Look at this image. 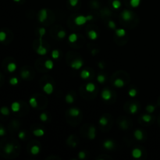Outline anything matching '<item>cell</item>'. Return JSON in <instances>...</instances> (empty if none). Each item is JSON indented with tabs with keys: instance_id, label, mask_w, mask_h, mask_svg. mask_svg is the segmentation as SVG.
<instances>
[{
	"instance_id": "26",
	"label": "cell",
	"mask_w": 160,
	"mask_h": 160,
	"mask_svg": "<svg viewBox=\"0 0 160 160\" xmlns=\"http://www.w3.org/2000/svg\"><path fill=\"white\" fill-rule=\"evenodd\" d=\"M65 101L68 104H73L74 102V98L71 94H67L66 97H65Z\"/></svg>"
},
{
	"instance_id": "7",
	"label": "cell",
	"mask_w": 160,
	"mask_h": 160,
	"mask_svg": "<svg viewBox=\"0 0 160 160\" xmlns=\"http://www.w3.org/2000/svg\"><path fill=\"white\" fill-rule=\"evenodd\" d=\"M114 146H115L114 141L110 139H107L103 142V148L106 150H112L113 149Z\"/></svg>"
},
{
	"instance_id": "51",
	"label": "cell",
	"mask_w": 160,
	"mask_h": 160,
	"mask_svg": "<svg viewBox=\"0 0 160 160\" xmlns=\"http://www.w3.org/2000/svg\"><path fill=\"white\" fill-rule=\"evenodd\" d=\"M77 145V144L76 141H72V144H71V147L72 148H76Z\"/></svg>"
},
{
	"instance_id": "45",
	"label": "cell",
	"mask_w": 160,
	"mask_h": 160,
	"mask_svg": "<svg viewBox=\"0 0 160 160\" xmlns=\"http://www.w3.org/2000/svg\"><path fill=\"white\" fill-rule=\"evenodd\" d=\"M6 38V34L4 31H0V41H4Z\"/></svg>"
},
{
	"instance_id": "8",
	"label": "cell",
	"mask_w": 160,
	"mask_h": 160,
	"mask_svg": "<svg viewBox=\"0 0 160 160\" xmlns=\"http://www.w3.org/2000/svg\"><path fill=\"white\" fill-rule=\"evenodd\" d=\"M88 138L90 140H94L96 137V129L94 126H90L88 129Z\"/></svg>"
},
{
	"instance_id": "39",
	"label": "cell",
	"mask_w": 160,
	"mask_h": 160,
	"mask_svg": "<svg viewBox=\"0 0 160 160\" xmlns=\"http://www.w3.org/2000/svg\"><path fill=\"white\" fill-rule=\"evenodd\" d=\"M97 81L99 84H103L105 81V77L102 74H99L97 76Z\"/></svg>"
},
{
	"instance_id": "40",
	"label": "cell",
	"mask_w": 160,
	"mask_h": 160,
	"mask_svg": "<svg viewBox=\"0 0 160 160\" xmlns=\"http://www.w3.org/2000/svg\"><path fill=\"white\" fill-rule=\"evenodd\" d=\"M39 118H40V120L42 122H46L48 119V115L45 113H41L39 116Z\"/></svg>"
},
{
	"instance_id": "49",
	"label": "cell",
	"mask_w": 160,
	"mask_h": 160,
	"mask_svg": "<svg viewBox=\"0 0 160 160\" xmlns=\"http://www.w3.org/2000/svg\"><path fill=\"white\" fill-rule=\"evenodd\" d=\"M98 66L99 69H101V70L105 69V66H104V64H103L102 62H99V63H98Z\"/></svg>"
},
{
	"instance_id": "47",
	"label": "cell",
	"mask_w": 160,
	"mask_h": 160,
	"mask_svg": "<svg viewBox=\"0 0 160 160\" xmlns=\"http://www.w3.org/2000/svg\"><path fill=\"white\" fill-rule=\"evenodd\" d=\"M18 137L20 138V139H24V137H25V132L24 131H20L19 132L18 134Z\"/></svg>"
},
{
	"instance_id": "25",
	"label": "cell",
	"mask_w": 160,
	"mask_h": 160,
	"mask_svg": "<svg viewBox=\"0 0 160 160\" xmlns=\"http://www.w3.org/2000/svg\"><path fill=\"white\" fill-rule=\"evenodd\" d=\"M17 70V64L15 63H10L7 66V70L10 73H13Z\"/></svg>"
},
{
	"instance_id": "54",
	"label": "cell",
	"mask_w": 160,
	"mask_h": 160,
	"mask_svg": "<svg viewBox=\"0 0 160 160\" xmlns=\"http://www.w3.org/2000/svg\"><path fill=\"white\" fill-rule=\"evenodd\" d=\"M0 80H1V75H0Z\"/></svg>"
},
{
	"instance_id": "13",
	"label": "cell",
	"mask_w": 160,
	"mask_h": 160,
	"mask_svg": "<svg viewBox=\"0 0 160 160\" xmlns=\"http://www.w3.org/2000/svg\"><path fill=\"white\" fill-rule=\"evenodd\" d=\"M95 89H96L95 84H94V83H91V82L88 83V84H86V86H85V90L88 91V92H89V93L94 92V91H95Z\"/></svg>"
},
{
	"instance_id": "4",
	"label": "cell",
	"mask_w": 160,
	"mask_h": 160,
	"mask_svg": "<svg viewBox=\"0 0 160 160\" xmlns=\"http://www.w3.org/2000/svg\"><path fill=\"white\" fill-rule=\"evenodd\" d=\"M101 97L104 101H110L112 98V92L110 89L105 88L101 93Z\"/></svg>"
},
{
	"instance_id": "34",
	"label": "cell",
	"mask_w": 160,
	"mask_h": 160,
	"mask_svg": "<svg viewBox=\"0 0 160 160\" xmlns=\"http://www.w3.org/2000/svg\"><path fill=\"white\" fill-rule=\"evenodd\" d=\"M141 118L145 123H150L152 120V116L150 114H144Z\"/></svg>"
},
{
	"instance_id": "43",
	"label": "cell",
	"mask_w": 160,
	"mask_h": 160,
	"mask_svg": "<svg viewBox=\"0 0 160 160\" xmlns=\"http://www.w3.org/2000/svg\"><path fill=\"white\" fill-rule=\"evenodd\" d=\"M120 126L122 129L123 130H127L128 128V124H127V122L126 120H123L121 121V123H120Z\"/></svg>"
},
{
	"instance_id": "3",
	"label": "cell",
	"mask_w": 160,
	"mask_h": 160,
	"mask_svg": "<svg viewBox=\"0 0 160 160\" xmlns=\"http://www.w3.org/2000/svg\"><path fill=\"white\" fill-rule=\"evenodd\" d=\"M121 17L124 21H130V20H131L132 18H133V14L130 10H123L122 13H121Z\"/></svg>"
},
{
	"instance_id": "24",
	"label": "cell",
	"mask_w": 160,
	"mask_h": 160,
	"mask_svg": "<svg viewBox=\"0 0 160 160\" xmlns=\"http://www.w3.org/2000/svg\"><path fill=\"white\" fill-rule=\"evenodd\" d=\"M78 39V35L76 34V33H72L69 35L68 37V41L70 42V43H74L77 41Z\"/></svg>"
},
{
	"instance_id": "2",
	"label": "cell",
	"mask_w": 160,
	"mask_h": 160,
	"mask_svg": "<svg viewBox=\"0 0 160 160\" xmlns=\"http://www.w3.org/2000/svg\"><path fill=\"white\" fill-rule=\"evenodd\" d=\"M87 21H88L87 17L84 15H79L74 18V24L77 26H83L87 23Z\"/></svg>"
},
{
	"instance_id": "11",
	"label": "cell",
	"mask_w": 160,
	"mask_h": 160,
	"mask_svg": "<svg viewBox=\"0 0 160 160\" xmlns=\"http://www.w3.org/2000/svg\"><path fill=\"white\" fill-rule=\"evenodd\" d=\"M80 113H81V111H80L78 108L73 107L69 110V114H70V116H73V117H77V116H78L80 115Z\"/></svg>"
},
{
	"instance_id": "52",
	"label": "cell",
	"mask_w": 160,
	"mask_h": 160,
	"mask_svg": "<svg viewBox=\"0 0 160 160\" xmlns=\"http://www.w3.org/2000/svg\"><path fill=\"white\" fill-rule=\"evenodd\" d=\"M96 53H97V50H96V49H93V50H91V55H92V56L96 55Z\"/></svg>"
},
{
	"instance_id": "44",
	"label": "cell",
	"mask_w": 160,
	"mask_h": 160,
	"mask_svg": "<svg viewBox=\"0 0 160 160\" xmlns=\"http://www.w3.org/2000/svg\"><path fill=\"white\" fill-rule=\"evenodd\" d=\"M86 158V152L84 151H79L78 153V158L79 159H84Z\"/></svg>"
},
{
	"instance_id": "12",
	"label": "cell",
	"mask_w": 160,
	"mask_h": 160,
	"mask_svg": "<svg viewBox=\"0 0 160 160\" xmlns=\"http://www.w3.org/2000/svg\"><path fill=\"white\" fill-rule=\"evenodd\" d=\"M36 52L39 56H45L48 52V50L45 47L43 46V45H39L38 48L36 50Z\"/></svg>"
},
{
	"instance_id": "1",
	"label": "cell",
	"mask_w": 160,
	"mask_h": 160,
	"mask_svg": "<svg viewBox=\"0 0 160 160\" xmlns=\"http://www.w3.org/2000/svg\"><path fill=\"white\" fill-rule=\"evenodd\" d=\"M83 66H84V62H83V60H80V59L74 60L70 63V67L74 70H76L81 69L83 67Z\"/></svg>"
},
{
	"instance_id": "36",
	"label": "cell",
	"mask_w": 160,
	"mask_h": 160,
	"mask_svg": "<svg viewBox=\"0 0 160 160\" xmlns=\"http://www.w3.org/2000/svg\"><path fill=\"white\" fill-rule=\"evenodd\" d=\"M128 94H129V96L130 97H131V98H134L137 96V91L135 88H131V89H130L129 91H128Z\"/></svg>"
},
{
	"instance_id": "37",
	"label": "cell",
	"mask_w": 160,
	"mask_h": 160,
	"mask_svg": "<svg viewBox=\"0 0 160 160\" xmlns=\"http://www.w3.org/2000/svg\"><path fill=\"white\" fill-rule=\"evenodd\" d=\"M0 113H1L4 116H8L10 114V110L7 107L4 106V107L1 108V110H0Z\"/></svg>"
},
{
	"instance_id": "9",
	"label": "cell",
	"mask_w": 160,
	"mask_h": 160,
	"mask_svg": "<svg viewBox=\"0 0 160 160\" xmlns=\"http://www.w3.org/2000/svg\"><path fill=\"white\" fill-rule=\"evenodd\" d=\"M131 155L134 158H140L142 156V151L140 148H135L131 151Z\"/></svg>"
},
{
	"instance_id": "42",
	"label": "cell",
	"mask_w": 160,
	"mask_h": 160,
	"mask_svg": "<svg viewBox=\"0 0 160 160\" xmlns=\"http://www.w3.org/2000/svg\"><path fill=\"white\" fill-rule=\"evenodd\" d=\"M108 26L110 29H112V30H116V23L114 22L113 20H110V21H109Z\"/></svg>"
},
{
	"instance_id": "50",
	"label": "cell",
	"mask_w": 160,
	"mask_h": 160,
	"mask_svg": "<svg viewBox=\"0 0 160 160\" xmlns=\"http://www.w3.org/2000/svg\"><path fill=\"white\" fill-rule=\"evenodd\" d=\"M86 17H87V20H88V21H90V20H93V16L92 15H87Z\"/></svg>"
},
{
	"instance_id": "29",
	"label": "cell",
	"mask_w": 160,
	"mask_h": 160,
	"mask_svg": "<svg viewBox=\"0 0 160 160\" xmlns=\"http://www.w3.org/2000/svg\"><path fill=\"white\" fill-rule=\"evenodd\" d=\"M29 104H30V105L32 108H36V107H37L38 106V101H37V99H36V98L32 97V98H31L30 99H29Z\"/></svg>"
},
{
	"instance_id": "31",
	"label": "cell",
	"mask_w": 160,
	"mask_h": 160,
	"mask_svg": "<svg viewBox=\"0 0 160 160\" xmlns=\"http://www.w3.org/2000/svg\"><path fill=\"white\" fill-rule=\"evenodd\" d=\"M98 123H99V124L101 126H102V127H105L108 124V123H109V120L106 117H105V116H101V117L98 120Z\"/></svg>"
},
{
	"instance_id": "28",
	"label": "cell",
	"mask_w": 160,
	"mask_h": 160,
	"mask_svg": "<svg viewBox=\"0 0 160 160\" xmlns=\"http://www.w3.org/2000/svg\"><path fill=\"white\" fill-rule=\"evenodd\" d=\"M129 110H130V113L131 114H135L137 113L138 111V106L137 104H132L130 106L129 108Z\"/></svg>"
},
{
	"instance_id": "6",
	"label": "cell",
	"mask_w": 160,
	"mask_h": 160,
	"mask_svg": "<svg viewBox=\"0 0 160 160\" xmlns=\"http://www.w3.org/2000/svg\"><path fill=\"white\" fill-rule=\"evenodd\" d=\"M43 91H44L46 94H52L54 91V87L52 84L49 82H47L44 86H43Z\"/></svg>"
},
{
	"instance_id": "19",
	"label": "cell",
	"mask_w": 160,
	"mask_h": 160,
	"mask_svg": "<svg viewBox=\"0 0 160 160\" xmlns=\"http://www.w3.org/2000/svg\"><path fill=\"white\" fill-rule=\"evenodd\" d=\"M40 151H41V148H40V147L38 146V145H37V144L33 145V146L31 148V153L33 155H38L40 153Z\"/></svg>"
},
{
	"instance_id": "23",
	"label": "cell",
	"mask_w": 160,
	"mask_h": 160,
	"mask_svg": "<svg viewBox=\"0 0 160 160\" xmlns=\"http://www.w3.org/2000/svg\"><path fill=\"white\" fill-rule=\"evenodd\" d=\"M44 65H45V67L47 70H52L54 68V63H53V61L50 60H47L45 62V64Z\"/></svg>"
},
{
	"instance_id": "18",
	"label": "cell",
	"mask_w": 160,
	"mask_h": 160,
	"mask_svg": "<svg viewBox=\"0 0 160 160\" xmlns=\"http://www.w3.org/2000/svg\"><path fill=\"white\" fill-rule=\"evenodd\" d=\"M88 36L89 39H91L92 41H94V40H96L98 38V34L94 30H91V31H89L88 32Z\"/></svg>"
},
{
	"instance_id": "10",
	"label": "cell",
	"mask_w": 160,
	"mask_h": 160,
	"mask_svg": "<svg viewBox=\"0 0 160 160\" xmlns=\"http://www.w3.org/2000/svg\"><path fill=\"white\" fill-rule=\"evenodd\" d=\"M134 137L137 141H142L143 138H144V134H143L142 130H141L139 129L135 130L134 132Z\"/></svg>"
},
{
	"instance_id": "32",
	"label": "cell",
	"mask_w": 160,
	"mask_h": 160,
	"mask_svg": "<svg viewBox=\"0 0 160 160\" xmlns=\"http://www.w3.org/2000/svg\"><path fill=\"white\" fill-rule=\"evenodd\" d=\"M141 0H130V4L133 8H137L140 6Z\"/></svg>"
},
{
	"instance_id": "17",
	"label": "cell",
	"mask_w": 160,
	"mask_h": 160,
	"mask_svg": "<svg viewBox=\"0 0 160 160\" xmlns=\"http://www.w3.org/2000/svg\"><path fill=\"white\" fill-rule=\"evenodd\" d=\"M33 134L34 136L37 137H41L45 135V130L43 129L38 128V129H35L33 130Z\"/></svg>"
},
{
	"instance_id": "21",
	"label": "cell",
	"mask_w": 160,
	"mask_h": 160,
	"mask_svg": "<svg viewBox=\"0 0 160 160\" xmlns=\"http://www.w3.org/2000/svg\"><path fill=\"white\" fill-rule=\"evenodd\" d=\"M126 34H127V32H126V31L124 30V29H123V28L116 29V34L119 38L124 37V36L126 35Z\"/></svg>"
},
{
	"instance_id": "38",
	"label": "cell",
	"mask_w": 160,
	"mask_h": 160,
	"mask_svg": "<svg viewBox=\"0 0 160 160\" xmlns=\"http://www.w3.org/2000/svg\"><path fill=\"white\" fill-rule=\"evenodd\" d=\"M66 36H67V33L63 30H61L57 33V37L60 39H63L64 38H66Z\"/></svg>"
},
{
	"instance_id": "15",
	"label": "cell",
	"mask_w": 160,
	"mask_h": 160,
	"mask_svg": "<svg viewBox=\"0 0 160 160\" xmlns=\"http://www.w3.org/2000/svg\"><path fill=\"white\" fill-rule=\"evenodd\" d=\"M14 148H15V147H14V145L13 144L8 143V144H6V146L4 147V151L6 154H11L14 151Z\"/></svg>"
},
{
	"instance_id": "14",
	"label": "cell",
	"mask_w": 160,
	"mask_h": 160,
	"mask_svg": "<svg viewBox=\"0 0 160 160\" xmlns=\"http://www.w3.org/2000/svg\"><path fill=\"white\" fill-rule=\"evenodd\" d=\"M125 83L124 81H123V80L121 79V78H117V79H116L114 82H113V85L116 87V88H123V86H124Z\"/></svg>"
},
{
	"instance_id": "48",
	"label": "cell",
	"mask_w": 160,
	"mask_h": 160,
	"mask_svg": "<svg viewBox=\"0 0 160 160\" xmlns=\"http://www.w3.org/2000/svg\"><path fill=\"white\" fill-rule=\"evenodd\" d=\"M6 134V130L3 127H0V137H3Z\"/></svg>"
},
{
	"instance_id": "33",
	"label": "cell",
	"mask_w": 160,
	"mask_h": 160,
	"mask_svg": "<svg viewBox=\"0 0 160 160\" xmlns=\"http://www.w3.org/2000/svg\"><path fill=\"white\" fill-rule=\"evenodd\" d=\"M112 6L113 7V9L115 10H118L120 8L121 6V2L120 0H113V3H112Z\"/></svg>"
},
{
	"instance_id": "20",
	"label": "cell",
	"mask_w": 160,
	"mask_h": 160,
	"mask_svg": "<svg viewBox=\"0 0 160 160\" xmlns=\"http://www.w3.org/2000/svg\"><path fill=\"white\" fill-rule=\"evenodd\" d=\"M80 76H81V77L82 79L87 80L91 77V73L88 70H81V74H80Z\"/></svg>"
},
{
	"instance_id": "30",
	"label": "cell",
	"mask_w": 160,
	"mask_h": 160,
	"mask_svg": "<svg viewBox=\"0 0 160 160\" xmlns=\"http://www.w3.org/2000/svg\"><path fill=\"white\" fill-rule=\"evenodd\" d=\"M20 76H21V77H22V79L26 80V79L29 78V77H30V71L27 70H24L23 71H21Z\"/></svg>"
},
{
	"instance_id": "46",
	"label": "cell",
	"mask_w": 160,
	"mask_h": 160,
	"mask_svg": "<svg viewBox=\"0 0 160 160\" xmlns=\"http://www.w3.org/2000/svg\"><path fill=\"white\" fill-rule=\"evenodd\" d=\"M69 3H70V4L71 6L74 7V6H76L78 4L79 0H69Z\"/></svg>"
},
{
	"instance_id": "16",
	"label": "cell",
	"mask_w": 160,
	"mask_h": 160,
	"mask_svg": "<svg viewBox=\"0 0 160 160\" xmlns=\"http://www.w3.org/2000/svg\"><path fill=\"white\" fill-rule=\"evenodd\" d=\"M20 108H21L20 104L18 101H14L11 105V110L13 113H18L20 110Z\"/></svg>"
},
{
	"instance_id": "5",
	"label": "cell",
	"mask_w": 160,
	"mask_h": 160,
	"mask_svg": "<svg viewBox=\"0 0 160 160\" xmlns=\"http://www.w3.org/2000/svg\"><path fill=\"white\" fill-rule=\"evenodd\" d=\"M48 18V10L46 9H41L38 13V20L41 23H44Z\"/></svg>"
},
{
	"instance_id": "27",
	"label": "cell",
	"mask_w": 160,
	"mask_h": 160,
	"mask_svg": "<svg viewBox=\"0 0 160 160\" xmlns=\"http://www.w3.org/2000/svg\"><path fill=\"white\" fill-rule=\"evenodd\" d=\"M51 56H52V58L53 60H57V59H59L60 56V52L59 50L54 49V50H52V53H51Z\"/></svg>"
},
{
	"instance_id": "22",
	"label": "cell",
	"mask_w": 160,
	"mask_h": 160,
	"mask_svg": "<svg viewBox=\"0 0 160 160\" xmlns=\"http://www.w3.org/2000/svg\"><path fill=\"white\" fill-rule=\"evenodd\" d=\"M39 34H40V39H39V45H43L42 44V38L44 37L46 34V30L45 27H41L39 28Z\"/></svg>"
},
{
	"instance_id": "35",
	"label": "cell",
	"mask_w": 160,
	"mask_h": 160,
	"mask_svg": "<svg viewBox=\"0 0 160 160\" xmlns=\"http://www.w3.org/2000/svg\"><path fill=\"white\" fill-rule=\"evenodd\" d=\"M145 110H146V111L148 113H154V111L155 110V106L153 105H148L146 106V108H145Z\"/></svg>"
},
{
	"instance_id": "53",
	"label": "cell",
	"mask_w": 160,
	"mask_h": 160,
	"mask_svg": "<svg viewBox=\"0 0 160 160\" xmlns=\"http://www.w3.org/2000/svg\"><path fill=\"white\" fill-rule=\"evenodd\" d=\"M13 1H14V2H16V3H18V2H20V0H13Z\"/></svg>"
},
{
	"instance_id": "41",
	"label": "cell",
	"mask_w": 160,
	"mask_h": 160,
	"mask_svg": "<svg viewBox=\"0 0 160 160\" xmlns=\"http://www.w3.org/2000/svg\"><path fill=\"white\" fill-rule=\"evenodd\" d=\"M18 83H19V80H18L17 77H15L10 78V84L11 85H13V86L17 85Z\"/></svg>"
}]
</instances>
